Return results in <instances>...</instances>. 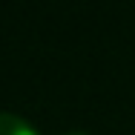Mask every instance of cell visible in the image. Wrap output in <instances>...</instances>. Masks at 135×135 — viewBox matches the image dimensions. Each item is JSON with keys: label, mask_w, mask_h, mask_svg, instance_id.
Instances as JSON below:
<instances>
[{"label": "cell", "mask_w": 135, "mask_h": 135, "mask_svg": "<svg viewBox=\"0 0 135 135\" xmlns=\"http://www.w3.org/2000/svg\"><path fill=\"white\" fill-rule=\"evenodd\" d=\"M0 135H37V129L15 112H0Z\"/></svg>", "instance_id": "obj_1"}, {"label": "cell", "mask_w": 135, "mask_h": 135, "mask_svg": "<svg viewBox=\"0 0 135 135\" xmlns=\"http://www.w3.org/2000/svg\"><path fill=\"white\" fill-rule=\"evenodd\" d=\"M63 135H89V132H81V129H72V132H63Z\"/></svg>", "instance_id": "obj_2"}]
</instances>
